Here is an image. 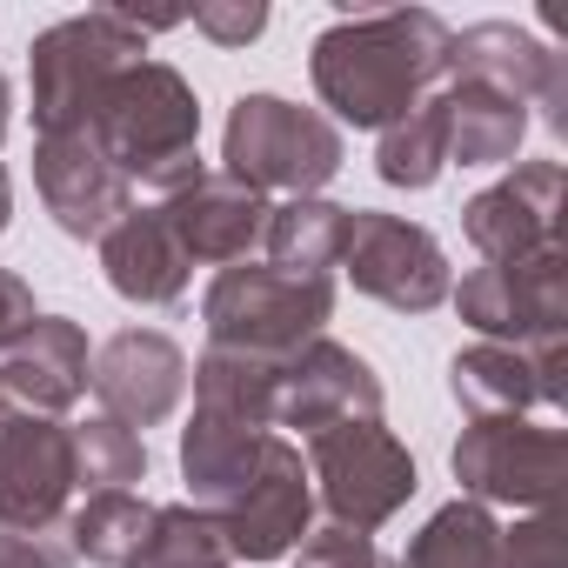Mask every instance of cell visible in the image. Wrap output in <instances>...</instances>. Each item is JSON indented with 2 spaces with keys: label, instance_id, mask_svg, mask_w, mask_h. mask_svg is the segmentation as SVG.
<instances>
[{
  "label": "cell",
  "instance_id": "cell-34",
  "mask_svg": "<svg viewBox=\"0 0 568 568\" xmlns=\"http://www.w3.org/2000/svg\"><path fill=\"white\" fill-rule=\"evenodd\" d=\"M41 322V308H34V288L14 274V267H0V355H8L28 328Z\"/></svg>",
  "mask_w": 568,
  "mask_h": 568
},
{
  "label": "cell",
  "instance_id": "cell-29",
  "mask_svg": "<svg viewBox=\"0 0 568 568\" xmlns=\"http://www.w3.org/2000/svg\"><path fill=\"white\" fill-rule=\"evenodd\" d=\"M68 435H74V488H81V495L148 481V442H141L134 428H121L114 415H88V422H74Z\"/></svg>",
  "mask_w": 568,
  "mask_h": 568
},
{
  "label": "cell",
  "instance_id": "cell-6",
  "mask_svg": "<svg viewBox=\"0 0 568 568\" xmlns=\"http://www.w3.org/2000/svg\"><path fill=\"white\" fill-rule=\"evenodd\" d=\"M308 481H315L328 521L335 528H355V535H375L382 521H395L408 508V495L422 488L408 442H395L382 422L322 428L308 442Z\"/></svg>",
  "mask_w": 568,
  "mask_h": 568
},
{
  "label": "cell",
  "instance_id": "cell-2",
  "mask_svg": "<svg viewBox=\"0 0 568 568\" xmlns=\"http://www.w3.org/2000/svg\"><path fill=\"white\" fill-rule=\"evenodd\" d=\"M81 134L101 148V161L128 187H148L161 201L201 174V101H194L187 74L168 68V61L121 68L101 88V101H94Z\"/></svg>",
  "mask_w": 568,
  "mask_h": 568
},
{
  "label": "cell",
  "instance_id": "cell-16",
  "mask_svg": "<svg viewBox=\"0 0 568 568\" xmlns=\"http://www.w3.org/2000/svg\"><path fill=\"white\" fill-rule=\"evenodd\" d=\"M154 214L174 234V247L187 254V267H234L267 234V194L241 187L221 168H201L187 187H174L168 201H154Z\"/></svg>",
  "mask_w": 568,
  "mask_h": 568
},
{
  "label": "cell",
  "instance_id": "cell-22",
  "mask_svg": "<svg viewBox=\"0 0 568 568\" xmlns=\"http://www.w3.org/2000/svg\"><path fill=\"white\" fill-rule=\"evenodd\" d=\"M348 221H355V207H342V201H322V194H302V201H281V207H267V234H261V247H267V267H281V274H315V281H335V267H342V247H348Z\"/></svg>",
  "mask_w": 568,
  "mask_h": 568
},
{
  "label": "cell",
  "instance_id": "cell-8",
  "mask_svg": "<svg viewBox=\"0 0 568 568\" xmlns=\"http://www.w3.org/2000/svg\"><path fill=\"white\" fill-rule=\"evenodd\" d=\"M455 315L481 342L508 348H561L568 328V247L528 254V261H481L462 274V288H448Z\"/></svg>",
  "mask_w": 568,
  "mask_h": 568
},
{
  "label": "cell",
  "instance_id": "cell-24",
  "mask_svg": "<svg viewBox=\"0 0 568 568\" xmlns=\"http://www.w3.org/2000/svg\"><path fill=\"white\" fill-rule=\"evenodd\" d=\"M395 568H501V521L481 501L455 495L408 535Z\"/></svg>",
  "mask_w": 568,
  "mask_h": 568
},
{
  "label": "cell",
  "instance_id": "cell-17",
  "mask_svg": "<svg viewBox=\"0 0 568 568\" xmlns=\"http://www.w3.org/2000/svg\"><path fill=\"white\" fill-rule=\"evenodd\" d=\"M34 187L61 234L101 241L121 214H134V187L101 161L88 134H34Z\"/></svg>",
  "mask_w": 568,
  "mask_h": 568
},
{
  "label": "cell",
  "instance_id": "cell-33",
  "mask_svg": "<svg viewBox=\"0 0 568 568\" xmlns=\"http://www.w3.org/2000/svg\"><path fill=\"white\" fill-rule=\"evenodd\" d=\"M68 561H74V548L61 528H41V535L0 528V568H68Z\"/></svg>",
  "mask_w": 568,
  "mask_h": 568
},
{
  "label": "cell",
  "instance_id": "cell-32",
  "mask_svg": "<svg viewBox=\"0 0 568 568\" xmlns=\"http://www.w3.org/2000/svg\"><path fill=\"white\" fill-rule=\"evenodd\" d=\"M187 21H194V34H207L214 48H247V41L267 28V8H261V0H201Z\"/></svg>",
  "mask_w": 568,
  "mask_h": 568
},
{
  "label": "cell",
  "instance_id": "cell-14",
  "mask_svg": "<svg viewBox=\"0 0 568 568\" xmlns=\"http://www.w3.org/2000/svg\"><path fill=\"white\" fill-rule=\"evenodd\" d=\"M462 234L481 261H528L561 247V161H515L462 207Z\"/></svg>",
  "mask_w": 568,
  "mask_h": 568
},
{
  "label": "cell",
  "instance_id": "cell-7",
  "mask_svg": "<svg viewBox=\"0 0 568 568\" xmlns=\"http://www.w3.org/2000/svg\"><path fill=\"white\" fill-rule=\"evenodd\" d=\"M455 481L468 501L481 508H555L561 481H568V435L555 422L535 415H501V422H468L455 455H448Z\"/></svg>",
  "mask_w": 568,
  "mask_h": 568
},
{
  "label": "cell",
  "instance_id": "cell-23",
  "mask_svg": "<svg viewBox=\"0 0 568 568\" xmlns=\"http://www.w3.org/2000/svg\"><path fill=\"white\" fill-rule=\"evenodd\" d=\"M442 94V114H448V161L462 168H508L528 141V108L495 94V88H435Z\"/></svg>",
  "mask_w": 568,
  "mask_h": 568
},
{
  "label": "cell",
  "instance_id": "cell-11",
  "mask_svg": "<svg viewBox=\"0 0 568 568\" xmlns=\"http://www.w3.org/2000/svg\"><path fill=\"white\" fill-rule=\"evenodd\" d=\"M214 521H221L234 561H281L288 548H302V535L315 528V481H308L302 448L288 435H267L254 475Z\"/></svg>",
  "mask_w": 568,
  "mask_h": 568
},
{
  "label": "cell",
  "instance_id": "cell-12",
  "mask_svg": "<svg viewBox=\"0 0 568 568\" xmlns=\"http://www.w3.org/2000/svg\"><path fill=\"white\" fill-rule=\"evenodd\" d=\"M342 422H382V375L348 348V342H308L295 362L274 375V428H295L315 442L322 428Z\"/></svg>",
  "mask_w": 568,
  "mask_h": 568
},
{
  "label": "cell",
  "instance_id": "cell-3",
  "mask_svg": "<svg viewBox=\"0 0 568 568\" xmlns=\"http://www.w3.org/2000/svg\"><path fill=\"white\" fill-rule=\"evenodd\" d=\"M181 28V14H121V8H94V14H68L54 28L34 34L28 48V88H34V134H81L101 88L148 61V34Z\"/></svg>",
  "mask_w": 568,
  "mask_h": 568
},
{
  "label": "cell",
  "instance_id": "cell-26",
  "mask_svg": "<svg viewBox=\"0 0 568 568\" xmlns=\"http://www.w3.org/2000/svg\"><path fill=\"white\" fill-rule=\"evenodd\" d=\"M274 375H281V362H254V355H227V348H207L187 368L194 408H221L254 428H274Z\"/></svg>",
  "mask_w": 568,
  "mask_h": 568
},
{
  "label": "cell",
  "instance_id": "cell-13",
  "mask_svg": "<svg viewBox=\"0 0 568 568\" xmlns=\"http://www.w3.org/2000/svg\"><path fill=\"white\" fill-rule=\"evenodd\" d=\"M74 501V435L54 415L0 422V528H61Z\"/></svg>",
  "mask_w": 568,
  "mask_h": 568
},
{
  "label": "cell",
  "instance_id": "cell-27",
  "mask_svg": "<svg viewBox=\"0 0 568 568\" xmlns=\"http://www.w3.org/2000/svg\"><path fill=\"white\" fill-rule=\"evenodd\" d=\"M442 168H448V114H442V94H428L408 121L382 128L375 174H382L388 187L422 194V187H435V181H442Z\"/></svg>",
  "mask_w": 568,
  "mask_h": 568
},
{
  "label": "cell",
  "instance_id": "cell-4",
  "mask_svg": "<svg viewBox=\"0 0 568 568\" xmlns=\"http://www.w3.org/2000/svg\"><path fill=\"white\" fill-rule=\"evenodd\" d=\"M201 322H207V348L254 355V362H295L335 322V281L281 274L267 261H234L207 281Z\"/></svg>",
  "mask_w": 568,
  "mask_h": 568
},
{
  "label": "cell",
  "instance_id": "cell-36",
  "mask_svg": "<svg viewBox=\"0 0 568 568\" xmlns=\"http://www.w3.org/2000/svg\"><path fill=\"white\" fill-rule=\"evenodd\" d=\"M0 141H8V74H0Z\"/></svg>",
  "mask_w": 568,
  "mask_h": 568
},
{
  "label": "cell",
  "instance_id": "cell-25",
  "mask_svg": "<svg viewBox=\"0 0 568 568\" xmlns=\"http://www.w3.org/2000/svg\"><path fill=\"white\" fill-rule=\"evenodd\" d=\"M148 528H154V501L134 495V488H101L61 521L68 548L81 561H94V568H128L141 555V541H148Z\"/></svg>",
  "mask_w": 568,
  "mask_h": 568
},
{
  "label": "cell",
  "instance_id": "cell-30",
  "mask_svg": "<svg viewBox=\"0 0 568 568\" xmlns=\"http://www.w3.org/2000/svg\"><path fill=\"white\" fill-rule=\"evenodd\" d=\"M501 568H568L561 508H535L515 528H501Z\"/></svg>",
  "mask_w": 568,
  "mask_h": 568
},
{
  "label": "cell",
  "instance_id": "cell-1",
  "mask_svg": "<svg viewBox=\"0 0 568 568\" xmlns=\"http://www.w3.org/2000/svg\"><path fill=\"white\" fill-rule=\"evenodd\" d=\"M442 54H448V21L428 8H382V14H348L315 34L308 74L328 108V121L348 128H395L408 121L435 88H442Z\"/></svg>",
  "mask_w": 568,
  "mask_h": 568
},
{
  "label": "cell",
  "instance_id": "cell-28",
  "mask_svg": "<svg viewBox=\"0 0 568 568\" xmlns=\"http://www.w3.org/2000/svg\"><path fill=\"white\" fill-rule=\"evenodd\" d=\"M128 568H234V555H227V535L207 508L168 501V508H154V528Z\"/></svg>",
  "mask_w": 568,
  "mask_h": 568
},
{
  "label": "cell",
  "instance_id": "cell-10",
  "mask_svg": "<svg viewBox=\"0 0 568 568\" xmlns=\"http://www.w3.org/2000/svg\"><path fill=\"white\" fill-rule=\"evenodd\" d=\"M495 88L521 108H541V121L555 134H568V61L535 41L528 28L515 21H475L462 34H448V54H442V88Z\"/></svg>",
  "mask_w": 568,
  "mask_h": 568
},
{
  "label": "cell",
  "instance_id": "cell-31",
  "mask_svg": "<svg viewBox=\"0 0 568 568\" xmlns=\"http://www.w3.org/2000/svg\"><path fill=\"white\" fill-rule=\"evenodd\" d=\"M295 568H395V561H382V548H375L368 535L328 521V528H308V535H302Z\"/></svg>",
  "mask_w": 568,
  "mask_h": 568
},
{
  "label": "cell",
  "instance_id": "cell-21",
  "mask_svg": "<svg viewBox=\"0 0 568 568\" xmlns=\"http://www.w3.org/2000/svg\"><path fill=\"white\" fill-rule=\"evenodd\" d=\"M267 435H274V428H254V422H241V415L194 408L187 428H181V481H187V501L207 508V515H221V508L241 495V481L254 475Z\"/></svg>",
  "mask_w": 568,
  "mask_h": 568
},
{
  "label": "cell",
  "instance_id": "cell-35",
  "mask_svg": "<svg viewBox=\"0 0 568 568\" xmlns=\"http://www.w3.org/2000/svg\"><path fill=\"white\" fill-rule=\"evenodd\" d=\"M8 221H14V181H8V168H0V234H8Z\"/></svg>",
  "mask_w": 568,
  "mask_h": 568
},
{
  "label": "cell",
  "instance_id": "cell-19",
  "mask_svg": "<svg viewBox=\"0 0 568 568\" xmlns=\"http://www.w3.org/2000/svg\"><path fill=\"white\" fill-rule=\"evenodd\" d=\"M88 335L68 315H41L8 355H0V422L14 415H68L88 395Z\"/></svg>",
  "mask_w": 568,
  "mask_h": 568
},
{
  "label": "cell",
  "instance_id": "cell-15",
  "mask_svg": "<svg viewBox=\"0 0 568 568\" xmlns=\"http://www.w3.org/2000/svg\"><path fill=\"white\" fill-rule=\"evenodd\" d=\"M88 388H94L101 415H114L121 428L141 435V428H154V422H168L181 408V395H187V355L161 328H121V335H108L94 348Z\"/></svg>",
  "mask_w": 568,
  "mask_h": 568
},
{
  "label": "cell",
  "instance_id": "cell-20",
  "mask_svg": "<svg viewBox=\"0 0 568 568\" xmlns=\"http://www.w3.org/2000/svg\"><path fill=\"white\" fill-rule=\"evenodd\" d=\"M101 267H108V288L134 308H168L187 295V254L174 247V234L161 227L154 207H134L121 214L108 234H101Z\"/></svg>",
  "mask_w": 568,
  "mask_h": 568
},
{
  "label": "cell",
  "instance_id": "cell-5",
  "mask_svg": "<svg viewBox=\"0 0 568 568\" xmlns=\"http://www.w3.org/2000/svg\"><path fill=\"white\" fill-rule=\"evenodd\" d=\"M348 161L342 128L322 108H302L288 94H241L227 108L221 134V174H234L254 194H322Z\"/></svg>",
  "mask_w": 568,
  "mask_h": 568
},
{
  "label": "cell",
  "instance_id": "cell-9",
  "mask_svg": "<svg viewBox=\"0 0 568 568\" xmlns=\"http://www.w3.org/2000/svg\"><path fill=\"white\" fill-rule=\"evenodd\" d=\"M342 267H348V281H355V295H368V302H382V308H395V315H428V308H442L448 288H455L442 241H435L422 221L375 214V207H355Z\"/></svg>",
  "mask_w": 568,
  "mask_h": 568
},
{
  "label": "cell",
  "instance_id": "cell-18",
  "mask_svg": "<svg viewBox=\"0 0 568 568\" xmlns=\"http://www.w3.org/2000/svg\"><path fill=\"white\" fill-rule=\"evenodd\" d=\"M448 395L468 408V422H501V415H535L561 408V348H508V342H475L448 362Z\"/></svg>",
  "mask_w": 568,
  "mask_h": 568
}]
</instances>
